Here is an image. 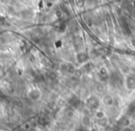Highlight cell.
<instances>
[{
  "instance_id": "7c38bea8",
  "label": "cell",
  "mask_w": 135,
  "mask_h": 131,
  "mask_svg": "<svg viewBox=\"0 0 135 131\" xmlns=\"http://www.w3.org/2000/svg\"><path fill=\"white\" fill-rule=\"evenodd\" d=\"M48 78L51 79V80H54V79H56V74L55 72H50L48 73Z\"/></svg>"
},
{
  "instance_id": "7a4b0ae2",
  "label": "cell",
  "mask_w": 135,
  "mask_h": 131,
  "mask_svg": "<svg viewBox=\"0 0 135 131\" xmlns=\"http://www.w3.org/2000/svg\"><path fill=\"white\" fill-rule=\"evenodd\" d=\"M119 24L121 26V29L122 30L124 31L125 34H128V35H130V33H131V30H130V27L129 25V23L127 22V20H125L123 17L119 19Z\"/></svg>"
},
{
  "instance_id": "ba28073f",
  "label": "cell",
  "mask_w": 135,
  "mask_h": 131,
  "mask_svg": "<svg viewBox=\"0 0 135 131\" xmlns=\"http://www.w3.org/2000/svg\"><path fill=\"white\" fill-rule=\"evenodd\" d=\"M88 58H89V56H88V55L86 53H82H82H79L77 55V60H78L79 63H84V62H86L88 60Z\"/></svg>"
},
{
  "instance_id": "5b68a950",
  "label": "cell",
  "mask_w": 135,
  "mask_h": 131,
  "mask_svg": "<svg viewBox=\"0 0 135 131\" xmlns=\"http://www.w3.org/2000/svg\"><path fill=\"white\" fill-rule=\"evenodd\" d=\"M61 71L64 73H69L72 74L75 72V68L72 65L70 64H66V65H63L61 67Z\"/></svg>"
},
{
  "instance_id": "6da1fadb",
  "label": "cell",
  "mask_w": 135,
  "mask_h": 131,
  "mask_svg": "<svg viewBox=\"0 0 135 131\" xmlns=\"http://www.w3.org/2000/svg\"><path fill=\"white\" fill-rule=\"evenodd\" d=\"M108 78H109L110 84L112 86H114V87H119L122 84V78H121L120 74L117 73V72H113L109 76Z\"/></svg>"
},
{
  "instance_id": "9a60e30c",
  "label": "cell",
  "mask_w": 135,
  "mask_h": 131,
  "mask_svg": "<svg viewBox=\"0 0 135 131\" xmlns=\"http://www.w3.org/2000/svg\"><path fill=\"white\" fill-rule=\"evenodd\" d=\"M28 131H36L35 129H33V128H31V129H29Z\"/></svg>"
},
{
  "instance_id": "8992f818",
  "label": "cell",
  "mask_w": 135,
  "mask_h": 131,
  "mask_svg": "<svg viewBox=\"0 0 135 131\" xmlns=\"http://www.w3.org/2000/svg\"><path fill=\"white\" fill-rule=\"evenodd\" d=\"M69 103L73 107V108H78L81 104V101L77 96H72L71 98L69 100Z\"/></svg>"
},
{
  "instance_id": "3957f363",
  "label": "cell",
  "mask_w": 135,
  "mask_h": 131,
  "mask_svg": "<svg viewBox=\"0 0 135 131\" xmlns=\"http://www.w3.org/2000/svg\"><path fill=\"white\" fill-rule=\"evenodd\" d=\"M87 106L89 107L90 109H92V110H94V109H97L98 108V106H99V101H98V99L96 97H91V98L88 99V101H87Z\"/></svg>"
},
{
  "instance_id": "5bb4252c",
  "label": "cell",
  "mask_w": 135,
  "mask_h": 131,
  "mask_svg": "<svg viewBox=\"0 0 135 131\" xmlns=\"http://www.w3.org/2000/svg\"><path fill=\"white\" fill-rule=\"evenodd\" d=\"M75 131H83V128L82 127H78Z\"/></svg>"
},
{
  "instance_id": "30bf717a",
  "label": "cell",
  "mask_w": 135,
  "mask_h": 131,
  "mask_svg": "<svg viewBox=\"0 0 135 131\" xmlns=\"http://www.w3.org/2000/svg\"><path fill=\"white\" fill-rule=\"evenodd\" d=\"M37 122H38V124L40 126H46V125L49 123L48 119L46 118V117H40V118L37 120Z\"/></svg>"
},
{
  "instance_id": "9c48e42d",
  "label": "cell",
  "mask_w": 135,
  "mask_h": 131,
  "mask_svg": "<svg viewBox=\"0 0 135 131\" xmlns=\"http://www.w3.org/2000/svg\"><path fill=\"white\" fill-rule=\"evenodd\" d=\"M29 97L33 101H36V100H38L40 98V91L38 90H33V91L29 92Z\"/></svg>"
},
{
  "instance_id": "277c9868",
  "label": "cell",
  "mask_w": 135,
  "mask_h": 131,
  "mask_svg": "<svg viewBox=\"0 0 135 131\" xmlns=\"http://www.w3.org/2000/svg\"><path fill=\"white\" fill-rule=\"evenodd\" d=\"M126 86H127L130 90L135 89V76L134 75L128 76L127 78H126Z\"/></svg>"
},
{
  "instance_id": "52a82bcc",
  "label": "cell",
  "mask_w": 135,
  "mask_h": 131,
  "mask_svg": "<svg viewBox=\"0 0 135 131\" xmlns=\"http://www.w3.org/2000/svg\"><path fill=\"white\" fill-rule=\"evenodd\" d=\"M21 15L24 20H29V19H32V17L33 16V12L31 9H24L21 12Z\"/></svg>"
},
{
  "instance_id": "8fae6325",
  "label": "cell",
  "mask_w": 135,
  "mask_h": 131,
  "mask_svg": "<svg viewBox=\"0 0 135 131\" xmlns=\"http://www.w3.org/2000/svg\"><path fill=\"white\" fill-rule=\"evenodd\" d=\"M104 102H106V103L109 105V104H112L113 103V99L111 98V97H109V96H107V97L104 99Z\"/></svg>"
},
{
  "instance_id": "4fadbf2b",
  "label": "cell",
  "mask_w": 135,
  "mask_h": 131,
  "mask_svg": "<svg viewBox=\"0 0 135 131\" xmlns=\"http://www.w3.org/2000/svg\"><path fill=\"white\" fill-rule=\"evenodd\" d=\"M103 113H97V114H96V116H99V118H101V117H103Z\"/></svg>"
}]
</instances>
